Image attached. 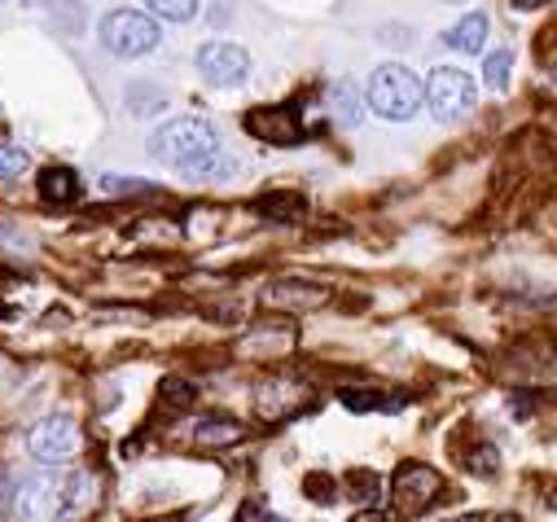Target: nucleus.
Returning <instances> with one entry per match:
<instances>
[{
  "mask_svg": "<svg viewBox=\"0 0 557 522\" xmlns=\"http://www.w3.org/2000/svg\"><path fill=\"white\" fill-rule=\"evenodd\" d=\"M150 154L168 167H176L181 176H194V181H215V176H228L233 163L224 159L220 150V133L198 119V114H185V119H172L163 123L159 133L150 137Z\"/></svg>",
  "mask_w": 557,
  "mask_h": 522,
  "instance_id": "f257e3e1",
  "label": "nucleus"
},
{
  "mask_svg": "<svg viewBox=\"0 0 557 522\" xmlns=\"http://www.w3.org/2000/svg\"><path fill=\"white\" fill-rule=\"evenodd\" d=\"M364 101H369V110H373L377 119H386V123H408L417 110L426 105V84L417 79L408 66L386 62V66H377V71L369 75Z\"/></svg>",
  "mask_w": 557,
  "mask_h": 522,
  "instance_id": "f03ea898",
  "label": "nucleus"
},
{
  "mask_svg": "<svg viewBox=\"0 0 557 522\" xmlns=\"http://www.w3.org/2000/svg\"><path fill=\"white\" fill-rule=\"evenodd\" d=\"M71 478L62 470H36L14 492V522H53L71 505Z\"/></svg>",
  "mask_w": 557,
  "mask_h": 522,
  "instance_id": "7ed1b4c3",
  "label": "nucleus"
},
{
  "mask_svg": "<svg viewBox=\"0 0 557 522\" xmlns=\"http://www.w3.org/2000/svg\"><path fill=\"white\" fill-rule=\"evenodd\" d=\"M97 40L110 58H146L159 45V23L136 10H110L97 27Z\"/></svg>",
  "mask_w": 557,
  "mask_h": 522,
  "instance_id": "20e7f679",
  "label": "nucleus"
},
{
  "mask_svg": "<svg viewBox=\"0 0 557 522\" xmlns=\"http://www.w3.org/2000/svg\"><path fill=\"white\" fill-rule=\"evenodd\" d=\"M426 105H431L435 119H444V123L466 119V114L479 105V84H474V75H466V71H457V66H435L431 79H426Z\"/></svg>",
  "mask_w": 557,
  "mask_h": 522,
  "instance_id": "39448f33",
  "label": "nucleus"
},
{
  "mask_svg": "<svg viewBox=\"0 0 557 522\" xmlns=\"http://www.w3.org/2000/svg\"><path fill=\"white\" fill-rule=\"evenodd\" d=\"M32 457L36 461H49V465H62V461H71L75 452H79V426H75V418H66V413H49L45 422H36L32 426Z\"/></svg>",
  "mask_w": 557,
  "mask_h": 522,
  "instance_id": "423d86ee",
  "label": "nucleus"
},
{
  "mask_svg": "<svg viewBox=\"0 0 557 522\" xmlns=\"http://www.w3.org/2000/svg\"><path fill=\"white\" fill-rule=\"evenodd\" d=\"M440 492H444L440 470L417 465V461L399 465V474L391 478V496H395V505H399L404 513H422V509H431V505L440 500Z\"/></svg>",
  "mask_w": 557,
  "mask_h": 522,
  "instance_id": "0eeeda50",
  "label": "nucleus"
},
{
  "mask_svg": "<svg viewBox=\"0 0 557 522\" xmlns=\"http://www.w3.org/2000/svg\"><path fill=\"white\" fill-rule=\"evenodd\" d=\"M198 71H202L207 84L228 88V84H242V79H246L250 53H246L242 45H233V40H211V45L198 49Z\"/></svg>",
  "mask_w": 557,
  "mask_h": 522,
  "instance_id": "6e6552de",
  "label": "nucleus"
},
{
  "mask_svg": "<svg viewBox=\"0 0 557 522\" xmlns=\"http://www.w3.org/2000/svg\"><path fill=\"white\" fill-rule=\"evenodd\" d=\"M304 400H308L304 386H295V382H286V377H272V382H259V386H255V413H259L263 422H282V418L299 413Z\"/></svg>",
  "mask_w": 557,
  "mask_h": 522,
  "instance_id": "1a4fd4ad",
  "label": "nucleus"
},
{
  "mask_svg": "<svg viewBox=\"0 0 557 522\" xmlns=\"http://www.w3.org/2000/svg\"><path fill=\"white\" fill-rule=\"evenodd\" d=\"M246 133L268 141V146H295L304 133H299V119L286 110V105H272V110H250L246 114Z\"/></svg>",
  "mask_w": 557,
  "mask_h": 522,
  "instance_id": "9d476101",
  "label": "nucleus"
},
{
  "mask_svg": "<svg viewBox=\"0 0 557 522\" xmlns=\"http://www.w3.org/2000/svg\"><path fill=\"white\" fill-rule=\"evenodd\" d=\"M487 45V18L483 14H466L457 27L444 32V49H457V53H479Z\"/></svg>",
  "mask_w": 557,
  "mask_h": 522,
  "instance_id": "9b49d317",
  "label": "nucleus"
},
{
  "mask_svg": "<svg viewBox=\"0 0 557 522\" xmlns=\"http://www.w3.org/2000/svg\"><path fill=\"white\" fill-rule=\"evenodd\" d=\"M246 431L233 422V418H202L198 426H194V444L198 448H228V444H237Z\"/></svg>",
  "mask_w": 557,
  "mask_h": 522,
  "instance_id": "f8f14e48",
  "label": "nucleus"
},
{
  "mask_svg": "<svg viewBox=\"0 0 557 522\" xmlns=\"http://www.w3.org/2000/svg\"><path fill=\"white\" fill-rule=\"evenodd\" d=\"M40 194H45L49 202H71V198L79 194L75 172H66V167H49V172L40 176Z\"/></svg>",
  "mask_w": 557,
  "mask_h": 522,
  "instance_id": "ddd939ff",
  "label": "nucleus"
},
{
  "mask_svg": "<svg viewBox=\"0 0 557 522\" xmlns=\"http://www.w3.org/2000/svg\"><path fill=\"white\" fill-rule=\"evenodd\" d=\"M343 405L356 409V413H369V409H377V413H395V409H404V400H382L377 390H351V396H343Z\"/></svg>",
  "mask_w": 557,
  "mask_h": 522,
  "instance_id": "4468645a",
  "label": "nucleus"
},
{
  "mask_svg": "<svg viewBox=\"0 0 557 522\" xmlns=\"http://www.w3.org/2000/svg\"><path fill=\"white\" fill-rule=\"evenodd\" d=\"M509 71H513V53H509V49L487 53V62H483V79H487L492 88H505V84H509Z\"/></svg>",
  "mask_w": 557,
  "mask_h": 522,
  "instance_id": "2eb2a0df",
  "label": "nucleus"
},
{
  "mask_svg": "<svg viewBox=\"0 0 557 522\" xmlns=\"http://www.w3.org/2000/svg\"><path fill=\"white\" fill-rule=\"evenodd\" d=\"M146 5L168 23H189L198 14V0H146Z\"/></svg>",
  "mask_w": 557,
  "mask_h": 522,
  "instance_id": "dca6fc26",
  "label": "nucleus"
},
{
  "mask_svg": "<svg viewBox=\"0 0 557 522\" xmlns=\"http://www.w3.org/2000/svg\"><path fill=\"white\" fill-rule=\"evenodd\" d=\"M27 172V150L18 146H0V181H14Z\"/></svg>",
  "mask_w": 557,
  "mask_h": 522,
  "instance_id": "f3484780",
  "label": "nucleus"
},
{
  "mask_svg": "<svg viewBox=\"0 0 557 522\" xmlns=\"http://www.w3.org/2000/svg\"><path fill=\"white\" fill-rule=\"evenodd\" d=\"M101 189L110 198H119V194H146L150 181H141V176H101Z\"/></svg>",
  "mask_w": 557,
  "mask_h": 522,
  "instance_id": "a211bd4d",
  "label": "nucleus"
},
{
  "mask_svg": "<svg viewBox=\"0 0 557 522\" xmlns=\"http://www.w3.org/2000/svg\"><path fill=\"white\" fill-rule=\"evenodd\" d=\"M347 487H351V492H360V496H364V505H377L382 478H377V474H364V470H356V474L347 478Z\"/></svg>",
  "mask_w": 557,
  "mask_h": 522,
  "instance_id": "6ab92c4d",
  "label": "nucleus"
},
{
  "mask_svg": "<svg viewBox=\"0 0 557 522\" xmlns=\"http://www.w3.org/2000/svg\"><path fill=\"white\" fill-rule=\"evenodd\" d=\"M334 105H343V123H360V101L351 84H334Z\"/></svg>",
  "mask_w": 557,
  "mask_h": 522,
  "instance_id": "aec40b11",
  "label": "nucleus"
},
{
  "mask_svg": "<svg viewBox=\"0 0 557 522\" xmlns=\"http://www.w3.org/2000/svg\"><path fill=\"white\" fill-rule=\"evenodd\" d=\"M496 465H500V452H496V448H483V452L470 457V470H474V474H492Z\"/></svg>",
  "mask_w": 557,
  "mask_h": 522,
  "instance_id": "412c9836",
  "label": "nucleus"
},
{
  "mask_svg": "<svg viewBox=\"0 0 557 522\" xmlns=\"http://www.w3.org/2000/svg\"><path fill=\"white\" fill-rule=\"evenodd\" d=\"M242 522H282V518H272L263 500H250V505L242 509Z\"/></svg>",
  "mask_w": 557,
  "mask_h": 522,
  "instance_id": "4be33fe9",
  "label": "nucleus"
},
{
  "mask_svg": "<svg viewBox=\"0 0 557 522\" xmlns=\"http://www.w3.org/2000/svg\"><path fill=\"white\" fill-rule=\"evenodd\" d=\"M351 522H395V518H386V513H377V509H369V513H356Z\"/></svg>",
  "mask_w": 557,
  "mask_h": 522,
  "instance_id": "5701e85b",
  "label": "nucleus"
},
{
  "mask_svg": "<svg viewBox=\"0 0 557 522\" xmlns=\"http://www.w3.org/2000/svg\"><path fill=\"white\" fill-rule=\"evenodd\" d=\"M487 522H522V518H513V513H496V518H487Z\"/></svg>",
  "mask_w": 557,
  "mask_h": 522,
  "instance_id": "b1692460",
  "label": "nucleus"
},
{
  "mask_svg": "<svg viewBox=\"0 0 557 522\" xmlns=\"http://www.w3.org/2000/svg\"><path fill=\"white\" fill-rule=\"evenodd\" d=\"M0 500H5V483H0Z\"/></svg>",
  "mask_w": 557,
  "mask_h": 522,
  "instance_id": "393cba45",
  "label": "nucleus"
}]
</instances>
